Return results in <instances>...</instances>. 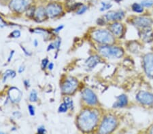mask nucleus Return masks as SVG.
Instances as JSON below:
<instances>
[{
  "instance_id": "nucleus-1",
  "label": "nucleus",
  "mask_w": 153,
  "mask_h": 134,
  "mask_svg": "<svg viewBox=\"0 0 153 134\" xmlns=\"http://www.w3.org/2000/svg\"><path fill=\"white\" fill-rule=\"evenodd\" d=\"M98 119L97 113L90 110H85L78 116V125L79 128L85 132L91 131L97 125Z\"/></svg>"
},
{
  "instance_id": "nucleus-2",
  "label": "nucleus",
  "mask_w": 153,
  "mask_h": 134,
  "mask_svg": "<svg viewBox=\"0 0 153 134\" xmlns=\"http://www.w3.org/2000/svg\"><path fill=\"white\" fill-rule=\"evenodd\" d=\"M92 38L97 42L104 45H111L114 42V35L106 30H97L92 33Z\"/></svg>"
},
{
  "instance_id": "nucleus-3",
  "label": "nucleus",
  "mask_w": 153,
  "mask_h": 134,
  "mask_svg": "<svg viewBox=\"0 0 153 134\" xmlns=\"http://www.w3.org/2000/svg\"><path fill=\"white\" fill-rule=\"evenodd\" d=\"M99 52L103 56L108 58H120L124 54V51L122 48L105 45L99 48Z\"/></svg>"
},
{
  "instance_id": "nucleus-4",
  "label": "nucleus",
  "mask_w": 153,
  "mask_h": 134,
  "mask_svg": "<svg viewBox=\"0 0 153 134\" xmlns=\"http://www.w3.org/2000/svg\"><path fill=\"white\" fill-rule=\"evenodd\" d=\"M117 125V119L112 116H108L103 120L99 131L100 133H109L115 130Z\"/></svg>"
},
{
  "instance_id": "nucleus-5",
  "label": "nucleus",
  "mask_w": 153,
  "mask_h": 134,
  "mask_svg": "<svg viewBox=\"0 0 153 134\" xmlns=\"http://www.w3.org/2000/svg\"><path fill=\"white\" fill-rule=\"evenodd\" d=\"M78 83L74 78L69 77L61 85V90L65 94H71L76 91L78 87Z\"/></svg>"
},
{
  "instance_id": "nucleus-6",
  "label": "nucleus",
  "mask_w": 153,
  "mask_h": 134,
  "mask_svg": "<svg viewBox=\"0 0 153 134\" xmlns=\"http://www.w3.org/2000/svg\"><path fill=\"white\" fill-rule=\"evenodd\" d=\"M32 0H12L10 7L12 10L23 12L29 8Z\"/></svg>"
},
{
  "instance_id": "nucleus-7",
  "label": "nucleus",
  "mask_w": 153,
  "mask_h": 134,
  "mask_svg": "<svg viewBox=\"0 0 153 134\" xmlns=\"http://www.w3.org/2000/svg\"><path fill=\"white\" fill-rule=\"evenodd\" d=\"M144 67L148 76L153 78V53H148L144 57Z\"/></svg>"
},
{
  "instance_id": "nucleus-8",
  "label": "nucleus",
  "mask_w": 153,
  "mask_h": 134,
  "mask_svg": "<svg viewBox=\"0 0 153 134\" xmlns=\"http://www.w3.org/2000/svg\"><path fill=\"white\" fill-rule=\"evenodd\" d=\"M136 99L144 105H150L153 103V94L147 92L141 91L137 94Z\"/></svg>"
},
{
  "instance_id": "nucleus-9",
  "label": "nucleus",
  "mask_w": 153,
  "mask_h": 134,
  "mask_svg": "<svg viewBox=\"0 0 153 134\" xmlns=\"http://www.w3.org/2000/svg\"><path fill=\"white\" fill-rule=\"evenodd\" d=\"M62 7H61V5L57 4H49L46 8V14L51 18H53V17L60 15L62 13Z\"/></svg>"
},
{
  "instance_id": "nucleus-10",
  "label": "nucleus",
  "mask_w": 153,
  "mask_h": 134,
  "mask_svg": "<svg viewBox=\"0 0 153 134\" xmlns=\"http://www.w3.org/2000/svg\"><path fill=\"white\" fill-rule=\"evenodd\" d=\"M82 97L85 102L89 105H95L97 103V97L93 92L89 89H85L82 93Z\"/></svg>"
},
{
  "instance_id": "nucleus-11",
  "label": "nucleus",
  "mask_w": 153,
  "mask_h": 134,
  "mask_svg": "<svg viewBox=\"0 0 153 134\" xmlns=\"http://www.w3.org/2000/svg\"><path fill=\"white\" fill-rule=\"evenodd\" d=\"M152 21L147 17H136L133 20V23L138 27L144 29L150 27L152 24Z\"/></svg>"
},
{
  "instance_id": "nucleus-12",
  "label": "nucleus",
  "mask_w": 153,
  "mask_h": 134,
  "mask_svg": "<svg viewBox=\"0 0 153 134\" xmlns=\"http://www.w3.org/2000/svg\"><path fill=\"white\" fill-rule=\"evenodd\" d=\"M125 16V12L123 10L110 11L105 14V18L110 21H120Z\"/></svg>"
},
{
  "instance_id": "nucleus-13",
  "label": "nucleus",
  "mask_w": 153,
  "mask_h": 134,
  "mask_svg": "<svg viewBox=\"0 0 153 134\" xmlns=\"http://www.w3.org/2000/svg\"><path fill=\"white\" fill-rule=\"evenodd\" d=\"M8 96L12 102L17 103V102H19L21 100L23 94H22L21 90H19L16 87H12V88L9 89Z\"/></svg>"
},
{
  "instance_id": "nucleus-14",
  "label": "nucleus",
  "mask_w": 153,
  "mask_h": 134,
  "mask_svg": "<svg viewBox=\"0 0 153 134\" xmlns=\"http://www.w3.org/2000/svg\"><path fill=\"white\" fill-rule=\"evenodd\" d=\"M110 32L117 37H121L124 33V26L122 24L114 23L110 25Z\"/></svg>"
},
{
  "instance_id": "nucleus-15",
  "label": "nucleus",
  "mask_w": 153,
  "mask_h": 134,
  "mask_svg": "<svg viewBox=\"0 0 153 134\" xmlns=\"http://www.w3.org/2000/svg\"><path fill=\"white\" fill-rule=\"evenodd\" d=\"M148 28H144L141 32V37L145 42H150L153 40V33L150 29Z\"/></svg>"
},
{
  "instance_id": "nucleus-16",
  "label": "nucleus",
  "mask_w": 153,
  "mask_h": 134,
  "mask_svg": "<svg viewBox=\"0 0 153 134\" xmlns=\"http://www.w3.org/2000/svg\"><path fill=\"white\" fill-rule=\"evenodd\" d=\"M101 62L100 58L97 55L92 56L88 58L86 61V67L89 68V69H93L94 68L96 65H97L98 63Z\"/></svg>"
},
{
  "instance_id": "nucleus-17",
  "label": "nucleus",
  "mask_w": 153,
  "mask_h": 134,
  "mask_svg": "<svg viewBox=\"0 0 153 134\" xmlns=\"http://www.w3.org/2000/svg\"><path fill=\"white\" fill-rule=\"evenodd\" d=\"M127 97L124 94L120 95L119 96L117 97V101L114 104L113 107L114 108H120V107H123L127 105Z\"/></svg>"
},
{
  "instance_id": "nucleus-18",
  "label": "nucleus",
  "mask_w": 153,
  "mask_h": 134,
  "mask_svg": "<svg viewBox=\"0 0 153 134\" xmlns=\"http://www.w3.org/2000/svg\"><path fill=\"white\" fill-rule=\"evenodd\" d=\"M34 14H35L36 19L38 21H43L45 18L46 15H47L46 12V10L44 9L42 7H40V8L37 9Z\"/></svg>"
},
{
  "instance_id": "nucleus-19",
  "label": "nucleus",
  "mask_w": 153,
  "mask_h": 134,
  "mask_svg": "<svg viewBox=\"0 0 153 134\" xmlns=\"http://www.w3.org/2000/svg\"><path fill=\"white\" fill-rule=\"evenodd\" d=\"M15 76H16V72H14V70H6V72H5L4 76V82L6 81V80L8 79V77L13 79Z\"/></svg>"
},
{
  "instance_id": "nucleus-20",
  "label": "nucleus",
  "mask_w": 153,
  "mask_h": 134,
  "mask_svg": "<svg viewBox=\"0 0 153 134\" xmlns=\"http://www.w3.org/2000/svg\"><path fill=\"white\" fill-rule=\"evenodd\" d=\"M131 8L133 10L137 12V13H141V12L144 11V9H143V6H142V4L137 3H134L132 5Z\"/></svg>"
},
{
  "instance_id": "nucleus-21",
  "label": "nucleus",
  "mask_w": 153,
  "mask_h": 134,
  "mask_svg": "<svg viewBox=\"0 0 153 134\" xmlns=\"http://www.w3.org/2000/svg\"><path fill=\"white\" fill-rule=\"evenodd\" d=\"M38 100V94L36 90H33L30 93V96H29V100L31 102H36Z\"/></svg>"
},
{
  "instance_id": "nucleus-22",
  "label": "nucleus",
  "mask_w": 153,
  "mask_h": 134,
  "mask_svg": "<svg viewBox=\"0 0 153 134\" xmlns=\"http://www.w3.org/2000/svg\"><path fill=\"white\" fill-rule=\"evenodd\" d=\"M68 106L67 105V104L65 103V102H63L61 104L60 106L59 107V113H66L68 109Z\"/></svg>"
},
{
  "instance_id": "nucleus-23",
  "label": "nucleus",
  "mask_w": 153,
  "mask_h": 134,
  "mask_svg": "<svg viewBox=\"0 0 153 134\" xmlns=\"http://www.w3.org/2000/svg\"><path fill=\"white\" fill-rule=\"evenodd\" d=\"M34 32L38 34H40V35H42L44 37H48V33L47 32L46 30H44V29H36L34 30Z\"/></svg>"
},
{
  "instance_id": "nucleus-24",
  "label": "nucleus",
  "mask_w": 153,
  "mask_h": 134,
  "mask_svg": "<svg viewBox=\"0 0 153 134\" xmlns=\"http://www.w3.org/2000/svg\"><path fill=\"white\" fill-rule=\"evenodd\" d=\"M142 6L144 7H146V8H150L153 5V1L152 0H144V1H142Z\"/></svg>"
},
{
  "instance_id": "nucleus-25",
  "label": "nucleus",
  "mask_w": 153,
  "mask_h": 134,
  "mask_svg": "<svg viewBox=\"0 0 153 134\" xmlns=\"http://www.w3.org/2000/svg\"><path fill=\"white\" fill-rule=\"evenodd\" d=\"M64 100H65V102L67 104V105L68 106L69 108H73V102H72V100H71L70 97H65V99H64Z\"/></svg>"
},
{
  "instance_id": "nucleus-26",
  "label": "nucleus",
  "mask_w": 153,
  "mask_h": 134,
  "mask_svg": "<svg viewBox=\"0 0 153 134\" xmlns=\"http://www.w3.org/2000/svg\"><path fill=\"white\" fill-rule=\"evenodd\" d=\"M111 7H112V4L110 3H105V2H102V7L101 8V11H103V10H106L110 9Z\"/></svg>"
},
{
  "instance_id": "nucleus-27",
  "label": "nucleus",
  "mask_w": 153,
  "mask_h": 134,
  "mask_svg": "<svg viewBox=\"0 0 153 134\" xmlns=\"http://www.w3.org/2000/svg\"><path fill=\"white\" fill-rule=\"evenodd\" d=\"M10 35L12 37L19 38V37H20V36H21V32H20V31H19V30H15V31H14L13 32H12Z\"/></svg>"
},
{
  "instance_id": "nucleus-28",
  "label": "nucleus",
  "mask_w": 153,
  "mask_h": 134,
  "mask_svg": "<svg viewBox=\"0 0 153 134\" xmlns=\"http://www.w3.org/2000/svg\"><path fill=\"white\" fill-rule=\"evenodd\" d=\"M87 10V7L83 6L82 8H80L79 9V10L77 12V14H79V15H80V14H82L85 13V12Z\"/></svg>"
},
{
  "instance_id": "nucleus-29",
  "label": "nucleus",
  "mask_w": 153,
  "mask_h": 134,
  "mask_svg": "<svg viewBox=\"0 0 153 134\" xmlns=\"http://www.w3.org/2000/svg\"><path fill=\"white\" fill-rule=\"evenodd\" d=\"M48 64H49L48 60L47 58H45V59H44L42 60V68L43 69H44L48 65Z\"/></svg>"
},
{
  "instance_id": "nucleus-30",
  "label": "nucleus",
  "mask_w": 153,
  "mask_h": 134,
  "mask_svg": "<svg viewBox=\"0 0 153 134\" xmlns=\"http://www.w3.org/2000/svg\"><path fill=\"white\" fill-rule=\"evenodd\" d=\"M28 109L29 111V114H30L31 116L35 115V108H34V107L33 106L29 105L28 106Z\"/></svg>"
},
{
  "instance_id": "nucleus-31",
  "label": "nucleus",
  "mask_w": 153,
  "mask_h": 134,
  "mask_svg": "<svg viewBox=\"0 0 153 134\" xmlns=\"http://www.w3.org/2000/svg\"><path fill=\"white\" fill-rule=\"evenodd\" d=\"M46 131L45 130V127H44V126H41V127H39L38 129V133H40V134H43L44 133H46Z\"/></svg>"
},
{
  "instance_id": "nucleus-32",
  "label": "nucleus",
  "mask_w": 153,
  "mask_h": 134,
  "mask_svg": "<svg viewBox=\"0 0 153 134\" xmlns=\"http://www.w3.org/2000/svg\"><path fill=\"white\" fill-rule=\"evenodd\" d=\"M61 40L60 39H59V40L57 41H56L55 43V49H56V50H59V48H60V45H61Z\"/></svg>"
},
{
  "instance_id": "nucleus-33",
  "label": "nucleus",
  "mask_w": 153,
  "mask_h": 134,
  "mask_svg": "<svg viewBox=\"0 0 153 134\" xmlns=\"http://www.w3.org/2000/svg\"><path fill=\"white\" fill-rule=\"evenodd\" d=\"M55 43H51V44L48 45V47L47 48V51L52 50H55Z\"/></svg>"
},
{
  "instance_id": "nucleus-34",
  "label": "nucleus",
  "mask_w": 153,
  "mask_h": 134,
  "mask_svg": "<svg viewBox=\"0 0 153 134\" xmlns=\"http://www.w3.org/2000/svg\"><path fill=\"white\" fill-rule=\"evenodd\" d=\"M63 27H64V26H63V25H60V26H59L57 28H56L54 31H55V33H59V31L62 30V29H63Z\"/></svg>"
},
{
  "instance_id": "nucleus-35",
  "label": "nucleus",
  "mask_w": 153,
  "mask_h": 134,
  "mask_svg": "<svg viewBox=\"0 0 153 134\" xmlns=\"http://www.w3.org/2000/svg\"><path fill=\"white\" fill-rule=\"evenodd\" d=\"M6 25V23H4V21L2 20V18L0 17V26H1V27H4V26H5Z\"/></svg>"
},
{
  "instance_id": "nucleus-36",
  "label": "nucleus",
  "mask_w": 153,
  "mask_h": 134,
  "mask_svg": "<svg viewBox=\"0 0 153 134\" xmlns=\"http://www.w3.org/2000/svg\"><path fill=\"white\" fill-rule=\"evenodd\" d=\"M53 67H54V64H53V62H51V63H49L48 65V70H53Z\"/></svg>"
},
{
  "instance_id": "nucleus-37",
  "label": "nucleus",
  "mask_w": 153,
  "mask_h": 134,
  "mask_svg": "<svg viewBox=\"0 0 153 134\" xmlns=\"http://www.w3.org/2000/svg\"><path fill=\"white\" fill-rule=\"evenodd\" d=\"M24 84L27 87H29V86H30V85H29V81H28V80H26V81H25Z\"/></svg>"
},
{
  "instance_id": "nucleus-38",
  "label": "nucleus",
  "mask_w": 153,
  "mask_h": 134,
  "mask_svg": "<svg viewBox=\"0 0 153 134\" xmlns=\"http://www.w3.org/2000/svg\"><path fill=\"white\" fill-rule=\"evenodd\" d=\"M24 67H21L19 68V73H22L23 72V71H24V70H25V69H24Z\"/></svg>"
},
{
  "instance_id": "nucleus-39",
  "label": "nucleus",
  "mask_w": 153,
  "mask_h": 134,
  "mask_svg": "<svg viewBox=\"0 0 153 134\" xmlns=\"http://www.w3.org/2000/svg\"><path fill=\"white\" fill-rule=\"evenodd\" d=\"M14 52V51H12V52H11V53H10V56L9 59H8V61H9V62H10V60H11V58H12V56H13Z\"/></svg>"
},
{
  "instance_id": "nucleus-40",
  "label": "nucleus",
  "mask_w": 153,
  "mask_h": 134,
  "mask_svg": "<svg viewBox=\"0 0 153 134\" xmlns=\"http://www.w3.org/2000/svg\"><path fill=\"white\" fill-rule=\"evenodd\" d=\"M38 41L36 40L35 41H34V46H35V47H37V46H38Z\"/></svg>"
},
{
  "instance_id": "nucleus-41",
  "label": "nucleus",
  "mask_w": 153,
  "mask_h": 134,
  "mask_svg": "<svg viewBox=\"0 0 153 134\" xmlns=\"http://www.w3.org/2000/svg\"><path fill=\"white\" fill-rule=\"evenodd\" d=\"M150 133H153V127H152V129H151V130H150Z\"/></svg>"
},
{
  "instance_id": "nucleus-42",
  "label": "nucleus",
  "mask_w": 153,
  "mask_h": 134,
  "mask_svg": "<svg viewBox=\"0 0 153 134\" xmlns=\"http://www.w3.org/2000/svg\"><path fill=\"white\" fill-rule=\"evenodd\" d=\"M0 133H1V132H0Z\"/></svg>"
}]
</instances>
